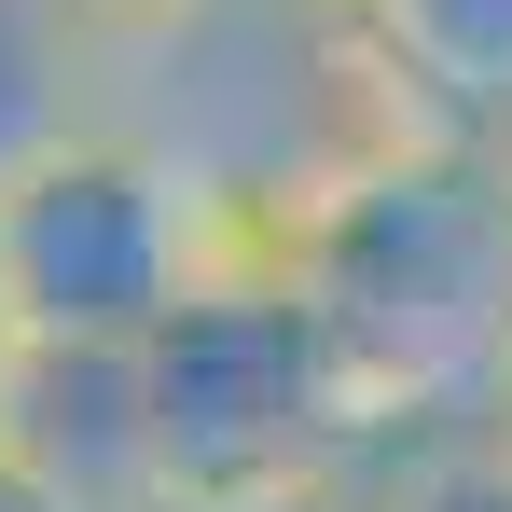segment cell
I'll return each mask as SVG.
<instances>
[{
	"label": "cell",
	"instance_id": "obj_3",
	"mask_svg": "<svg viewBox=\"0 0 512 512\" xmlns=\"http://www.w3.org/2000/svg\"><path fill=\"white\" fill-rule=\"evenodd\" d=\"M250 250L263 236L194 167H167L139 125H97L84 153H56L28 194H0V305H14V346L139 360L222 263H250Z\"/></svg>",
	"mask_w": 512,
	"mask_h": 512
},
{
	"label": "cell",
	"instance_id": "obj_5",
	"mask_svg": "<svg viewBox=\"0 0 512 512\" xmlns=\"http://www.w3.org/2000/svg\"><path fill=\"white\" fill-rule=\"evenodd\" d=\"M374 70L429 139H512V0H346Z\"/></svg>",
	"mask_w": 512,
	"mask_h": 512
},
{
	"label": "cell",
	"instance_id": "obj_10",
	"mask_svg": "<svg viewBox=\"0 0 512 512\" xmlns=\"http://www.w3.org/2000/svg\"><path fill=\"white\" fill-rule=\"evenodd\" d=\"M0 512H42V499H28V485H14V471H0Z\"/></svg>",
	"mask_w": 512,
	"mask_h": 512
},
{
	"label": "cell",
	"instance_id": "obj_7",
	"mask_svg": "<svg viewBox=\"0 0 512 512\" xmlns=\"http://www.w3.org/2000/svg\"><path fill=\"white\" fill-rule=\"evenodd\" d=\"M374 512H512V443L471 429V443H416L374 471Z\"/></svg>",
	"mask_w": 512,
	"mask_h": 512
},
{
	"label": "cell",
	"instance_id": "obj_13",
	"mask_svg": "<svg viewBox=\"0 0 512 512\" xmlns=\"http://www.w3.org/2000/svg\"><path fill=\"white\" fill-rule=\"evenodd\" d=\"M499 167H512V139H499Z\"/></svg>",
	"mask_w": 512,
	"mask_h": 512
},
{
	"label": "cell",
	"instance_id": "obj_8",
	"mask_svg": "<svg viewBox=\"0 0 512 512\" xmlns=\"http://www.w3.org/2000/svg\"><path fill=\"white\" fill-rule=\"evenodd\" d=\"M70 14H84L97 42L125 56V42H153V28H180V14H208V0H70Z\"/></svg>",
	"mask_w": 512,
	"mask_h": 512
},
{
	"label": "cell",
	"instance_id": "obj_2",
	"mask_svg": "<svg viewBox=\"0 0 512 512\" xmlns=\"http://www.w3.org/2000/svg\"><path fill=\"white\" fill-rule=\"evenodd\" d=\"M139 402H153L167 512H236V499H291V485H360L374 471L360 402H346L305 291L277 277V250L222 263L167 333L139 346Z\"/></svg>",
	"mask_w": 512,
	"mask_h": 512
},
{
	"label": "cell",
	"instance_id": "obj_1",
	"mask_svg": "<svg viewBox=\"0 0 512 512\" xmlns=\"http://www.w3.org/2000/svg\"><path fill=\"white\" fill-rule=\"evenodd\" d=\"M263 250L333 346L374 471L416 457V443L499 429V402H512V167H499V139L402 125L319 208H291Z\"/></svg>",
	"mask_w": 512,
	"mask_h": 512
},
{
	"label": "cell",
	"instance_id": "obj_11",
	"mask_svg": "<svg viewBox=\"0 0 512 512\" xmlns=\"http://www.w3.org/2000/svg\"><path fill=\"white\" fill-rule=\"evenodd\" d=\"M0 374H14V305H0Z\"/></svg>",
	"mask_w": 512,
	"mask_h": 512
},
{
	"label": "cell",
	"instance_id": "obj_12",
	"mask_svg": "<svg viewBox=\"0 0 512 512\" xmlns=\"http://www.w3.org/2000/svg\"><path fill=\"white\" fill-rule=\"evenodd\" d=\"M499 443H512V402H499Z\"/></svg>",
	"mask_w": 512,
	"mask_h": 512
},
{
	"label": "cell",
	"instance_id": "obj_4",
	"mask_svg": "<svg viewBox=\"0 0 512 512\" xmlns=\"http://www.w3.org/2000/svg\"><path fill=\"white\" fill-rule=\"evenodd\" d=\"M0 471H14L42 512H167L139 360H97V346H14V374H0Z\"/></svg>",
	"mask_w": 512,
	"mask_h": 512
},
{
	"label": "cell",
	"instance_id": "obj_9",
	"mask_svg": "<svg viewBox=\"0 0 512 512\" xmlns=\"http://www.w3.org/2000/svg\"><path fill=\"white\" fill-rule=\"evenodd\" d=\"M236 512H374V471H360V485H291V499H236Z\"/></svg>",
	"mask_w": 512,
	"mask_h": 512
},
{
	"label": "cell",
	"instance_id": "obj_6",
	"mask_svg": "<svg viewBox=\"0 0 512 512\" xmlns=\"http://www.w3.org/2000/svg\"><path fill=\"white\" fill-rule=\"evenodd\" d=\"M97 125H111V42L70 0H0V194H28Z\"/></svg>",
	"mask_w": 512,
	"mask_h": 512
}]
</instances>
